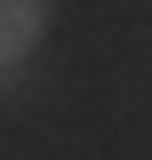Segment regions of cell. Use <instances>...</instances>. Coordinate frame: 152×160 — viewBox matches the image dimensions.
Here are the masks:
<instances>
[{"label": "cell", "mask_w": 152, "mask_h": 160, "mask_svg": "<svg viewBox=\"0 0 152 160\" xmlns=\"http://www.w3.org/2000/svg\"><path fill=\"white\" fill-rule=\"evenodd\" d=\"M48 24V0H0V56L32 48V32Z\"/></svg>", "instance_id": "6da1fadb"}]
</instances>
